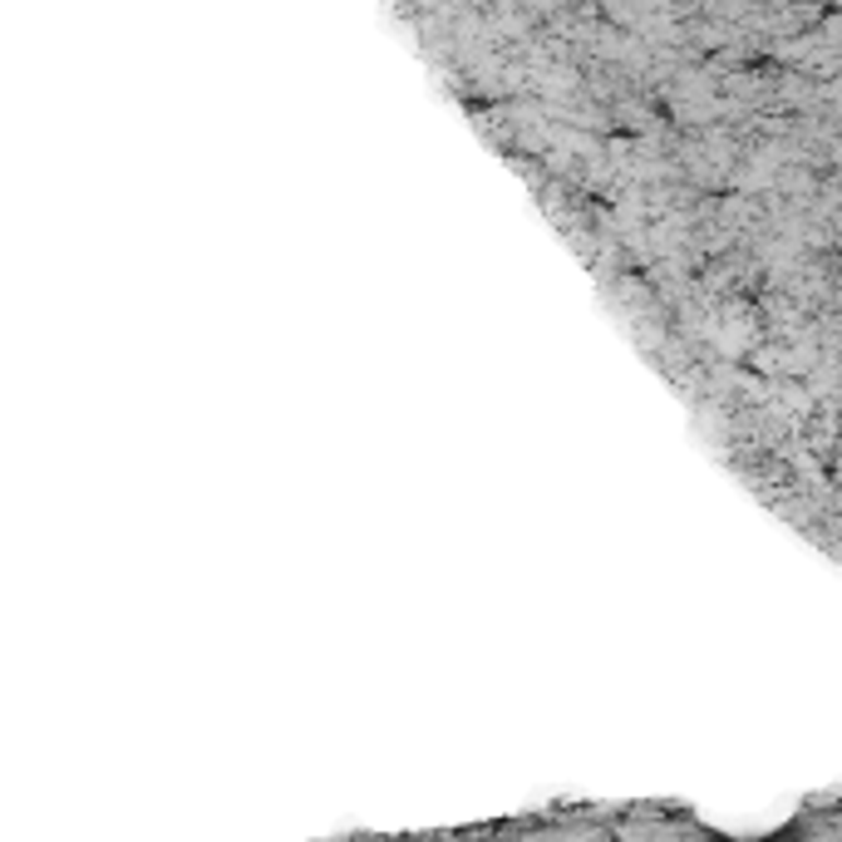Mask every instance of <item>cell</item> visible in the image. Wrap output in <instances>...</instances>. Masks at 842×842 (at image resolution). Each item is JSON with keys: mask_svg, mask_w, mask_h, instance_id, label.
<instances>
[{"mask_svg": "<svg viewBox=\"0 0 842 842\" xmlns=\"http://www.w3.org/2000/svg\"><path fill=\"white\" fill-rule=\"evenodd\" d=\"M714 340H720L724 355H744V350L753 346V326H744V316H729L724 330H714Z\"/></svg>", "mask_w": 842, "mask_h": 842, "instance_id": "obj_1", "label": "cell"}]
</instances>
